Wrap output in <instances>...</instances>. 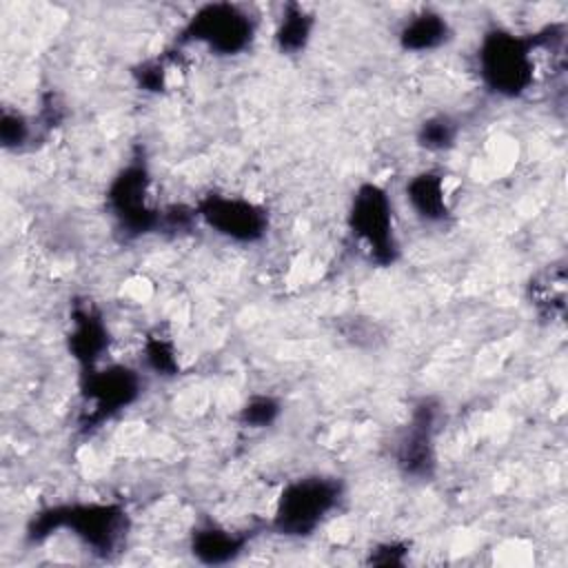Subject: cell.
I'll return each instance as SVG.
<instances>
[{"label":"cell","instance_id":"1","mask_svg":"<svg viewBox=\"0 0 568 568\" xmlns=\"http://www.w3.org/2000/svg\"><path fill=\"white\" fill-rule=\"evenodd\" d=\"M544 31L521 36L495 27L477 47V73L481 84L501 98H519L535 82V55L541 49Z\"/></svg>","mask_w":568,"mask_h":568},{"label":"cell","instance_id":"2","mask_svg":"<svg viewBox=\"0 0 568 568\" xmlns=\"http://www.w3.org/2000/svg\"><path fill=\"white\" fill-rule=\"evenodd\" d=\"M55 530H71L93 552L109 555L124 541L129 517L118 504L51 506L33 517L27 528V537L31 541H42Z\"/></svg>","mask_w":568,"mask_h":568},{"label":"cell","instance_id":"3","mask_svg":"<svg viewBox=\"0 0 568 568\" xmlns=\"http://www.w3.org/2000/svg\"><path fill=\"white\" fill-rule=\"evenodd\" d=\"M344 486L333 475H306L288 481L273 510V528L286 537H308L337 508Z\"/></svg>","mask_w":568,"mask_h":568},{"label":"cell","instance_id":"4","mask_svg":"<svg viewBox=\"0 0 568 568\" xmlns=\"http://www.w3.org/2000/svg\"><path fill=\"white\" fill-rule=\"evenodd\" d=\"M257 33V18L235 2L202 4L182 27L180 44H202L215 55L244 53Z\"/></svg>","mask_w":568,"mask_h":568},{"label":"cell","instance_id":"5","mask_svg":"<svg viewBox=\"0 0 568 568\" xmlns=\"http://www.w3.org/2000/svg\"><path fill=\"white\" fill-rule=\"evenodd\" d=\"M348 229L364 244L371 262L390 266L399 255L393 222V202L379 184H362L348 209Z\"/></svg>","mask_w":568,"mask_h":568},{"label":"cell","instance_id":"6","mask_svg":"<svg viewBox=\"0 0 568 568\" xmlns=\"http://www.w3.org/2000/svg\"><path fill=\"white\" fill-rule=\"evenodd\" d=\"M149 186L151 178L140 160L122 166L109 184L106 206L120 226L131 235H144L162 224L160 211L151 206Z\"/></svg>","mask_w":568,"mask_h":568},{"label":"cell","instance_id":"7","mask_svg":"<svg viewBox=\"0 0 568 568\" xmlns=\"http://www.w3.org/2000/svg\"><path fill=\"white\" fill-rule=\"evenodd\" d=\"M140 395V375L126 366L113 364L106 368H93L84 373L82 397L89 406L82 417V428H98L102 422L111 419L115 413L133 404Z\"/></svg>","mask_w":568,"mask_h":568},{"label":"cell","instance_id":"8","mask_svg":"<svg viewBox=\"0 0 568 568\" xmlns=\"http://www.w3.org/2000/svg\"><path fill=\"white\" fill-rule=\"evenodd\" d=\"M195 215L217 235L237 244L260 242L268 229L266 211L237 195L211 193L197 202Z\"/></svg>","mask_w":568,"mask_h":568},{"label":"cell","instance_id":"9","mask_svg":"<svg viewBox=\"0 0 568 568\" xmlns=\"http://www.w3.org/2000/svg\"><path fill=\"white\" fill-rule=\"evenodd\" d=\"M439 406L424 397L413 406L410 419L397 439L395 459L397 466L410 477H430L435 470V433H437Z\"/></svg>","mask_w":568,"mask_h":568},{"label":"cell","instance_id":"10","mask_svg":"<svg viewBox=\"0 0 568 568\" xmlns=\"http://www.w3.org/2000/svg\"><path fill=\"white\" fill-rule=\"evenodd\" d=\"M410 211L424 222H444L450 215L444 175L437 171H419L404 186Z\"/></svg>","mask_w":568,"mask_h":568},{"label":"cell","instance_id":"11","mask_svg":"<svg viewBox=\"0 0 568 568\" xmlns=\"http://www.w3.org/2000/svg\"><path fill=\"white\" fill-rule=\"evenodd\" d=\"M109 344V333L98 313L91 308H75L71 320V335H69V351L87 371H93Z\"/></svg>","mask_w":568,"mask_h":568},{"label":"cell","instance_id":"12","mask_svg":"<svg viewBox=\"0 0 568 568\" xmlns=\"http://www.w3.org/2000/svg\"><path fill=\"white\" fill-rule=\"evenodd\" d=\"M450 36H453V29H450L446 16H442L439 11H433V9H422L413 16H408L397 31L399 47L410 53L435 51V49L444 47L450 40Z\"/></svg>","mask_w":568,"mask_h":568},{"label":"cell","instance_id":"13","mask_svg":"<svg viewBox=\"0 0 568 568\" xmlns=\"http://www.w3.org/2000/svg\"><path fill=\"white\" fill-rule=\"evenodd\" d=\"M244 546L246 535L233 532L215 524L200 526L191 535V552L202 564H229L244 550Z\"/></svg>","mask_w":568,"mask_h":568},{"label":"cell","instance_id":"14","mask_svg":"<svg viewBox=\"0 0 568 568\" xmlns=\"http://www.w3.org/2000/svg\"><path fill=\"white\" fill-rule=\"evenodd\" d=\"M315 29V18L300 4H286L277 27H275V47L284 55H293L306 49Z\"/></svg>","mask_w":568,"mask_h":568},{"label":"cell","instance_id":"15","mask_svg":"<svg viewBox=\"0 0 568 568\" xmlns=\"http://www.w3.org/2000/svg\"><path fill=\"white\" fill-rule=\"evenodd\" d=\"M459 135V124L446 113L426 118L417 129V144L426 151H446L455 144Z\"/></svg>","mask_w":568,"mask_h":568},{"label":"cell","instance_id":"16","mask_svg":"<svg viewBox=\"0 0 568 568\" xmlns=\"http://www.w3.org/2000/svg\"><path fill=\"white\" fill-rule=\"evenodd\" d=\"M280 402L271 395H253L240 408V422L248 428H266L280 417Z\"/></svg>","mask_w":568,"mask_h":568},{"label":"cell","instance_id":"17","mask_svg":"<svg viewBox=\"0 0 568 568\" xmlns=\"http://www.w3.org/2000/svg\"><path fill=\"white\" fill-rule=\"evenodd\" d=\"M31 138V122L20 111H2L0 118V140L4 149H20Z\"/></svg>","mask_w":568,"mask_h":568},{"label":"cell","instance_id":"18","mask_svg":"<svg viewBox=\"0 0 568 568\" xmlns=\"http://www.w3.org/2000/svg\"><path fill=\"white\" fill-rule=\"evenodd\" d=\"M146 362L155 373H162V375H173L178 368L175 351L162 337H153L146 342Z\"/></svg>","mask_w":568,"mask_h":568},{"label":"cell","instance_id":"19","mask_svg":"<svg viewBox=\"0 0 568 568\" xmlns=\"http://www.w3.org/2000/svg\"><path fill=\"white\" fill-rule=\"evenodd\" d=\"M135 78L144 91H162L166 87V67L160 60H146L138 67Z\"/></svg>","mask_w":568,"mask_h":568}]
</instances>
